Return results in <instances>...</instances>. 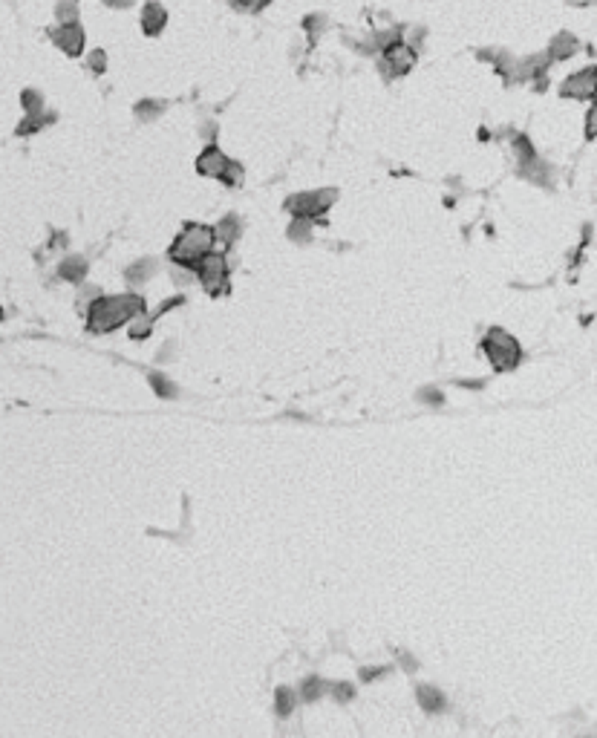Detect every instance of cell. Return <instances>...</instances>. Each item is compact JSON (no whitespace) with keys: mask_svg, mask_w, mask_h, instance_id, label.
<instances>
[{"mask_svg":"<svg viewBox=\"0 0 597 738\" xmlns=\"http://www.w3.org/2000/svg\"><path fill=\"white\" fill-rule=\"evenodd\" d=\"M150 387H153V392L156 396H162V398H176V384L168 378V375H162V372H153L150 375Z\"/></svg>","mask_w":597,"mask_h":738,"instance_id":"cell-19","label":"cell"},{"mask_svg":"<svg viewBox=\"0 0 597 738\" xmlns=\"http://www.w3.org/2000/svg\"><path fill=\"white\" fill-rule=\"evenodd\" d=\"M101 3L110 6V9H130L133 0H101Z\"/></svg>","mask_w":597,"mask_h":738,"instance_id":"cell-35","label":"cell"},{"mask_svg":"<svg viewBox=\"0 0 597 738\" xmlns=\"http://www.w3.org/2000/svg\"><path fill=\"white\" fill-rule=\"evenodd\" d=\"M433 392H435V389H424V396H422V398H424V401H433V404H435V401L442 404V396H433Z\"/></svg>","mask_w":597,"mask_h":738,"instance_id":"cell-37","label":"cell"},{"mask_svg":"<svg viewBox=\"0 0 597 738\" xmlns=\"http://www.w3.org/2000/svg\"><path fill=\"white\" fill-rule=\"evenodd\" d=\"M182 303H185V298H170L168 303H162V306L156 309V315H153V318H162L165 311H170V309H176V306H182Z\"/></svg>","mask_w":597,"mask_h":738,"instance_id":"cell-32","label":"cell"},{"mask_svg":"<svg viewBox=\"0 0 597 738\" xmlns=\"http://www.w3.org/2000/svg\"><path fill=\"white\" fill-rule=\"evenodd\" d=\"M214 133H217V127H214V124H202V136H205L208 142L214 139Z\"/></svg>","mask_w":597,"mask_h":738,"instance_id":"cell-36","label":"cell"},{"mask_svg":"<svg viewBox=\"0 0 597 738\" xmlns=\"http://www.w3.org/2000/svg\"><path fill=\"white\" fill-rule=\"evenodd\" d=\"M288 237H292L295 242H309L312 240V220L295 217L292 225H288Z\"/></svg>","mask_w":597,"mask_h":738,"instance_id":"cell-20","label":"cell"},{"mask_svg":"<svg viewBox=\"0 0 597 738\" xmlns=\"http://www.w3.org/2000/svg\"><path fill=\"white\" fill-rule=\"evenodd\" d=\"M150 332H153V318L144 315V311H139V315L133 318V323H130V338L139 340V338H148Z\"/></svg>","mask_w":597,"mask_h":738,"instance_id":"cell-22","label":"cell"},{"mask_svg":"<svg viewBox=\"0 0 597 738\" xmlns=\"http://www.w3.org/2000/svg\"><path fill=\"white\" fill-rule=\"evenodd\" d=\"M332 692H335V698H337V701H349V698L355 695L352 683H332Z\"/></svg>","mask_w":597,"mask_h":738,"instance_id":"cell-30","label":"cell"},{"mask_svg":"<svg viewBox=\"0 0 597 738\" xmlns=\"http://www.w3.org/2000/svg\"><path fill=\"white\" fill-rule=\"evenodd\" d=\"M165 107H168L165 101H156V98H144V101L136 104V119H141V122H153L156 116H162Z\"/></svg>","mask_w":597,"mask_h":738,"instance_id":"cell-17","label":"cell"},{"mask_svg":"<svg viewBox=\"0 0 597 738\" xmlns=\"http://www.w3.org/2000/svg\"><path fill=\"white\" fill-rule=\"evenodd\" d=\"M562 98H577V101H591L597 98V67H586L574 75H569L560 84Z\"/></svg>","mask_w":597,"mask_h":738,"instance_id":"cell-7","label":"cell"},{"mask_svg":"<svg viewBox=\"0 0 597 738\" xmlns=\"http://www.w3.org/2000/svg\"><path fill=\"white\" fill-rule=\"evenodd\" d=\"M58 277L61 280H67V283H81L87 277V260L84 257H67L61 262Z\"/></svg>","mask_w":597,"mask_h":738,"instance_id":"cell-12","label":"cell"},{"mask_svg":"<svg viewBox=\"0 0 597 738\" xmlns=\"http://www.w3.org/2000/svg\"><path fill=\"white\" fill-rule=\"evenodd\" d=\"M482 352L488 355V360L493 364V369L499 372H508V369H516V364L522 360V349L520 343H516L513 335H508L505 329H491L482 340Z\"/></svg>","mask_w":597,"mask_h":738,"instance_id":"cell-3","label":"cell"},{"mask_svg":"<svg viewBox=\"0 0 597 738\" xmlns=\"http://www.w3.org/2000/svg\"><path fill=\"white\" fill-rule=\"evenodd\" d=\"M577 49H580V41L571 35V32H560V35H554L551 46H548V58L551 61H569Z\"/></svg>","mask_w":597,"mask_h":738,"instance_id":"cell-11","label":"cell"},{"mask_svg":"<svg viewBox=\"0 0 597 738\" xmlns=\"http://www.w3.org/2000/svg\"><path fill=\"white\" fill-rule=\"evenodd\" d=\"M95 298H99V289H95V286H87V289L81 291V298H78V300H81V306H87V303H92Z\"/></svg>","mask_w":597,"mask_h":738,"instance_id":"cell-34","label":"cell"},{"mask_svg":"<svg viewBox=\"0 0 597 738\" xmlns=\"http://www.w3.org/2000/svg\"><path fill=\"white\" fill-rule=\"evenodd\" d=\"M87 67H90L95 75H101V72L107 70V52H104V49H92L90 58H87Z\"/></svg>","mask_w":597,"mask_h":738,"instance_id":"cell-28","label":"cell"},{"mask_svg":"<svg viewBox=\"0 0 597 738\" xmlns=\"http://www.w3.org/2000/svg\"><path fill=\"white\" fill-rule=\"evenodd\" d=\"M52 119H55V116H50V113H26L23 122H21L18 127H14V133H18V136H32V133H38L41 127L50 124Z\"/></svg>","mask_w":597,"mask_h":738,"instance_id":"cell-13","label":"cell"},{"mask_svg":"<svg viewBox=\"0 0 597 738\" xmlns=\"http://www.w3.org/2000/svg\"><path fill=\"white\" fill-rule=\"evenodd\" d=\"M139 311H144V300L139 294H116V298H95L87 309V329L95 335H107L119 329L121 323L133 320Z\"/></svg>","mask_w":597,"mask_h":738,"instance_id":"cell-1","label":"cell"},{"mask_svg":"<svg viewBox=\"0 0 597 738\" xmlns=\"http://www.w3.org/2000/svg\"><path fill=\"white\" fill-rule=\"evenodd\" d=\"M231 9H237V12H257V0H231Z\"/></svg>","mask_w":597,"mask_h":738,"instance_id":"cell-33","label":"cell"},{"mask_svg":"<svg viewBox=\"0 0 597 738\" xmlns=\"http://www.w3.org/2000/svg\"><path fill=\"white\" fill-rule=\"evenodd\" d=\"M303 29H306V35H309V41L315 43L317 35L326 29V14L324 12H315V14H306L303 18Z\"/></svg>","mask_w":597,"mask_h":738,"instance_id":"cell-21","label":"cell"},{"mask_svg":"<svg viewBox=\"0 0 597 738\" xmlns=\"http://www.w3.org/2000/svg\"><path fill=\"white\" fill-rule=\"evenodd\" d=\"M21 104H23V113H43V95L38 90H23Z\"/></svg>","mask_w":597,"mask_h":738,"instance_id":"cell-25","label":"cell"},{"mask_svg":"<svg viewBox=\"0 0 597 738\" xmlns=\"http://www.w3.org/2000/svg\"><path fill=\"white\" fill-rule=\"evenodd\" d=\"M337 200V191L326 188V191H309V193H295L286 200V208L292 211L295 217H306V220H315V217H324L329 205Z\"/></svg>","mask_w":597,"mask_h":738,"instance_id":"cell-5","label":"cell"},{"mask_svg":"<svg viewBox=\"0 0 597 738\" xmlns=\"http://www.w3.org/2000/svg\"><path fill=\"white\" fill-rule=\"evenodd\" d=\"M156 274V260H150V257H144V260H139V262H133L130 269L124 271V277H127V283H144V280H150V277Z\"/></svg>","mask_w":597,"mask_h":738,"instance_id":"cell-14","label":"cell"},{"mask_svg":"<svg viewBox=\"0 0 597 738\" xmlns=\"http://www.w3.org/2000/svg\"><path fill=\"white\" fill-rule=\"evenodd\" d=\"M513 150H516V156H520V168H522V165H531V162L537 159L534 144H531L525 136H516V139H513Z\"/></svg>","mask_w":597,"mask_h":738,"instance_id":"cell-24","label":"cell"},{"mask_svg":"<svg viewBox=\"0 0 597 738\" xmlns=\"http://www.w3.org/2000/svg\"><path fill=\"white\" fill-rule=\"evenodd\" d=\"M415 695H418V703H422L424 712H439L444 707V695L435 690V686H418Z\"/></svg>","mask_w":597,"mask_h":738,"instance_id":"cell-16","label":"cell"},{"mask_svg":"<svg viewBox=\"0 0 597 738\" xmlns=\"http://www.w3.org/2000/svg\"><path fill=\"white\" fill-rule=\"evenodd\" d=\"M378 67L386 78H393V75H407L413 67H415V49L404 41H395L390 46H384L381 49V61H378Z\"/></svg>","mask_w":597,"mask_h":738,"instance_id":"cell-6","label":"cell"},{"mask_svg":"<svg viewBox=\"0 0 597 738\" xmlns=\"http://www.w3.org/2000/svg\"><path fill=\"white\" fill-rule=\"evenodd\" d=\"M386 675V666H378V669H361V678L369 683V681H378Z\"/></svg>","mask_w":597,"mask_h":738,"instance_id":"cell-31","label":"cell"},{"mask_svg":"<svg viewBox=\"0 0 597 738\" xmlns=\"http://www.w3.org/2000/svg\"><path fill=\"white\" fill-rule=\"evenodd\" d=\"M569 3H571V6H594L597 0H569Z\"/></svg>","mask_w":597,"mask_h":738,"instance_id":"cell-38","label":"cell"},{"mask_svg":"<svg viewBox=\"0 0 597 738\" xmlns=\"http://www.w3.org/2000/svg\"><path fill=\"white\" fill-rule=\"evenodd\" d=\"M55 14H58L61 23H72V21H78V3L75 0H61L55 6Z\"/></svg>","mask_w":597,"mask_h":738,"instance_id":"cell-26","label":"cell"},{"mask_svg":"<svg viewBox=\"0 0 597 738\" xmlns=\"http://www.w3.org/2000/svg\"><path fill=\"white\" fill-rule=\"evenodd\" d=\"M214 240H217L214 228L199 225V222H190V225H185L182 231H179V237L173 240V245H170V260L176 262V266L193 269L208 251H211Z\"/></svg>","mask_w":597,"mask_h":738,"instance_id":"cell-2","label":"cell"},{"mask_svg":"<svg viewBox=\"0 0 597 738\" xmlns=\"http://www.w3.org/2000/svg\"><path fill=\"white\" fill-rule=\"evenodd\" d=\"M168 26V12L162 3H156V0H148V3L141 6V32L148 38H156L162 35V29Z\"/></svg>","mask_w":597,"mask_h":738,"instance_id":"cell-10","label":"cell"},{"mask_svg":"<svg viewBox=\"0 0 597 738\" xmlns=\"http://www.w3.org/2000/svg\"><path fill=\"white\" fill-rule=\"evenodd\" d=\"M326 690H332V683H326L324 678H306L300 683V695L306 701H317L320 695H326Z\"/></svg>","mask_w":597,"mask_h":738,"instance_id":"cell-18","label":"cell"},{"mask_svg":"<svg viewBox=\"0 0 597 738\" xmlns=\"http://www.w3.org/2000/svg\"><path fill=\"white\" fill-rule=\"evenodd\" d=\"M214 234H217V240H222L225 245L237 242V240H239V217H234V214L222 217V220L214 225Z\"/></svg>","mask_w":597,"mask_h":738,"instance_id":"cell-15","label":"cell"},{"mask_svg":"<svg viewBox=\"0 0 597 738\" xmlns=\"http://www.w3.org/2000/svg\"><path fill=\"white\" fill-rule=\"evenodd\" d=\"M222 182L228 185V188H239V185H243V165H239V162H231V165L225 168V173H222Z\"/></svg>","mask_w":597,"mask_h":738,"instance_id":"cell-27","label":"cell"},{"mask_svg":"<svg viewBox=\"0 0 597 738\" xmlns=\"http://www.w3.org/2000/svg\"><path fill=\"white\" fill-rule=\"evenodd\" d=\"M50 38H52V43L61 49L63 55H70V58H78L84 52V29H81V23L78 21H72V23H61V26H55L52 32H50Z\"/></svg>","mask_w":597,"mask_h":738,"instance_id":"cell-8","label":"cell"},{"mask_svg":"<svg viewBox=\"0 0 597 738\" xmlns=\"http://www.w3.org/2000/svg\"><path fill=\"white\" fill-rule=\"evenodd\" d=\"M228 165H231V159L225 156L217 144H208L205 150L199 153V159H197V171L202 176H208V179H222V173H225Z\"/></svg>","mask_w":597,"mask_h":738,"instance_id":"cell-9","label":"cell"},{"mask_svg":"<svg viewBox=\"0 0 597 738\" xmlns=\"http://www.w3.org/2000/svg\"><path fill=\"white\" fill-rule=\"evenodd\" d=\"M586 139H597V98H591V107L586 113Z\"/></svg>","mask_w":597,"mask_h":738,"instance_id":"cell-29","label":"cell"},{"mask_svg":"<svg viewBox=\"0 0 597 738\" xmlns=\"http://www.w3.org/2000/svg\"><path fill=\"white\" fill-rule=\"evenodd\" d=\"M274 703H277V715H283V718L292 715L295 712V703H297V692H292V690H286V686H283V690H277V701H274Z\"/></svg>","mask_w":597,"mask_h":738,"instance_id":"cell-23","label":"cell"},{"mask_svg":"<svg viewBox=\"0 0 597 738\" xmlns=\"http://www.w3.org/2000/svg\"><path fill=\"white\" fill-rule=\"evenodd\" d=\"M193 271H197L199 283L208 294H222L225 286H228V257L219 254V251H208L197 266H193Z\"/></svg>","mask_w":597,"mask_h":738,"instance_id":"cell-4","label":"cell"}]
</instances>
